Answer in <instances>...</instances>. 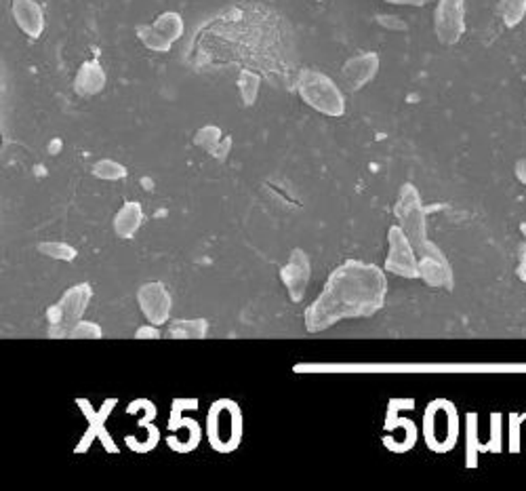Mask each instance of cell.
<instances>
[{"label": "cell", "instance_id": "23", "mask_svg": "<svg viewBox=\"0 0 526 491\" xmlns=\"http://www.w3.org/2000/svg\"><path fill=\"white\" fill-rule=\"evenodd\" d=\"M93 176L97 179H108V182H114V179L127 177V167L116 163L112 159H102L93 165Z\"/></svg>", "mask_w": 526, "mask_h": 491}, {"label": "cell", "instance_id": "10", "mask_svg": "<svg viewBox=\"0 0 526 491\" xmlns=\"http://www.w3.org/2000/svg\"><path fill=\"white\" fill-rule=\"evenodd\" d=\"M137 302H140L143 316L156 327L165 325L168 316H171L173 308L171 294H168V289L159 281H150L146 285H141L140 291H137Z\"/></svg>", "mask_w": 526, "mask_h": 491}, {"label": "cell", "instance_id": "3", "mask_svg": "<svg viewBox=\"0 0 526 491\" xmlns=\"http://www.w3.org/2000/svg\"><path fill=\"white\" fill-rule=\"evenodd\" d=\"M93 289L89 283H78L64 291L61 300L47 310L49 338H70L72 329L83 321V314L89 306Z\"/></svg>", "mask_w": 526, "mask_h": 491}, {"label": "cell", "instance_id": "7", "mask_svg": "<svg viewBox=\"0 0 526 491\" xmlns=\"http://www.w3.org/2000/svg\"><path fill=\"white\" fill-rule=\"evenodd\" d=\"M415 251L419 278H422L425 285H430V287H442L447 291L453 289V268H450L449 259L440 251V247L425 241Z\"/></svg>", "mask_w": 526, "mask_h": 491}, {"label": "cell", "instance_id": "8", "mask_svg": "<svg viewBox=\"0 0 526 491\" xmlns=\"http://www.w3.org/2000/svg\"><path fill=\"white\" fill-rule=\"evenodd\" d=\"M387 245H390V250H387L385 258V270L403 278H419L417 251L403 228H390V232H387Z\"/></svg>", "mask_w": 526, "mask_h": 491}, {"label": "cell", "instance_id": "20", "mask_svg": "<svg viewBox=\"0 0 526 491\" xmlns=\"http://www.w3.org/2000/svg\"><path fill=\"white\" fill-rule=\"evenodd\" d=\"M259 86L261 78L259 74H255L253 70H242L240 77H238V91H240L242 104L250 108L257 102V95H259Z\"/></svg>", "mask_w": 526, "mask_h": 491}, {"label": "cell", "instance_id": "28", "mask_svg": "<svg viewBox=\"0 0 526 491\" xmlns=\"http://www.w3.org/2000/svg\"><path fill=\"white\" fill-rule=\"evenodd\" d=\"M379 23L381 26H385V28H390V30H406V26L403 22L398 20V17H390V15H381L379 17Z\"/></svg>", "mask_w": 526, "mask_h": 491}, {"label": "cell", "instance_id": "11", "mask_svg": "<svg viewBox=\"0 0 526 491\" xmlns=\"http://www.w3.org/2000/svg\"><path fill=\"white\" fill-rule=\"evenodd\" d=\"M310 256L304 250H293L289 256V262L280 270V281L285 283L286 291H289L291 302H302L305 297L310 285Z\"/></svg>", "mask_w": 526, "mask_h": 491}, {"label": "cell", "instance_id": "24", "mask_svg": "<svg viewBox=\"0 0 526 491\" xmlns=\"http://www.w3.org/2000/svg\"><path fill=\"white\" fill-rule=\"evenodd\" d=\"M222 129L215 127V125H206L203 129H198V133L194 135V144L198 148H203L209 154H213L217 150V146L222 144Z\"/></svg>", "mask_w": 526, "mask_h": 491}, {"label": "cell", "instance_id": "19", "mask_svg": "<svg viewBox=\"0 0 526 491\" xmlns=\"http://www.w3.org/2000/svg\"><path fill=\"white\" fill-rule=\"evenodd\" d=\"M154 28L159 30L162 36H167V39L171 42L179 41L181 36H184V30H186L184 20H181V15L175 14V11H165V14H160L159 17H156Z\"/></svg>", "mask_w": 526, "mask_h": 491}, {"label": "cell", "instance_id": "32", "mask_svg": "<svg viewBox=\"0 0 526 491\" xmlns=\"http://www.w3.org/2000/svg\"><path fill=\"white\" fill-rule=\"evenodd\" d=\"M385 3H392V5H411V7H422V5L428 3V0H385Z\"/></svg>", "mask_w": 526, "mask_h": 491}, {"label": "cell", "instance_id": "2", "mask_svg": "<svg viewBox=\"0 0 526 491\" xmlns=\"http://www.w3.org/2000/svg\"><path fill=\"white\" fill-rule=\"evenodd\" d=\"M297 93L304 104L324 116L340 118L346 114V97L335 80L318 70H304L297 78Z\"/></svg>", "mask_w": 526, "mask_h": 491}, {"label": "cell", "instance_id": "33", "mask_svg": "<svg viewBox=\"0 0 526 491\" xmlns=\"http://www.w3.org/2000/svg\"><path fill=\"white\" fill-rule=\"evenodd\" d=\"M520 232L524 234V239H526V222L524 223H520Z\"/></svg>", "mask_w": 526, "mask_h": 491}, {"label": "cell", "instance_id": "6", "mask_svg": "<svg viewBox=\"0 0 526 491\" xmlns=\"http://www.w3.org/2000/svg\"><path fill=\"white\" fill-rule=\"evenodd\" d=\"M394 215L409 236L413 247H422L428 241V226H425V207L419 196V190L413 184H404L400 188L398 201L394 205Z\"/></svg>", "mask_w": 526, "mask_h": 491}, {"label": "cell", "instance_id": "12", "mask_svg": "<svg viewBox=\"0 0 526 491\" xmlns=\"http://www.w3.org/2000/svg\"><path fill=\"white\" fill-rule=\"evenodd\" d=\"M379 72V55L377 53H360L349 58L343 64V83L349 91H360L371 80L377 77Z\"/></svg>", "mask_w": 526, "mask_h": 491}, {"label": "cell", "instance_id": "17", "mask_svg": "<svg viewBox=\"0 0 526 491\" xmlns=\"http://www.w3.org/2000/svg\"><path fill=\"white\" fill-rule=\"evenodd\" d=\"M209 333V321L206 319H181L173 321L167 329V335L173 340H203Z\"/></svg>", "mask_w": 526, "mask_h": 491}, {"label": "cell", "instance_id": "4", "mask_svg": "<svg viewBox=\"0 0 526 491\" xmlns=\"http://www.w3.org/2000/svg\"><path fill=\"white\" fill-rule=\"evenodd\" d=\"M206 437L213 450L228 453L234 451L242 439V415L240 407L234 401L222 399L211 405L209 424H206Z\"/></svg>", "mask_w": 526, "mask_h": 491}, {"label": "cell", "instance_id": "9", "mask_svg": "<svg viewBox=\"0 0 526 491\" xmlns=\"http://www.w3.org/2000/svg\"><path fill=\"white\" fill-rule=\"evenodd\" d=\"M434 30L442 45H457L466 34V0H438Z\"/></svg>", "mask_w": 526, "mask_h": 491}, {"label": "cell", "instance_id": "18", "mask_svg": "<svg viewBox=\"0 0 526 491\" xmlns=\"http://www.w3.org/2000/svg\"><path fill=\"white\" fill-rule=\"evenodd\" d=\"M135 32H137V39H140L143 42V47H148L150 51H154V53H167V51H171V47H173V42L167 39V36H162L159 30L154 28V23H143V26H137L135 28Z\"/></svg>", "mask_w": 526, "mask_h": 491}, {"label": "cell", "instance_id": "15", "mask_svg": "<svg viewBox=\"0 0 526 491\" xmlns=\"http://www.w3.org/2000/svg\"><path fill=\"white\" fill-rule=\"evenodd\" d=\"M105 80H108V77H105L102 64L97 59H89L78 68L77 78H74V91L83 97L97 95V93L104 91Z\"/></svg>", "mask_w": 526, "mask_h": 491}, {"label": "cell", "instance_id": "16", "mask_svg": "<svg viewBox=\"0 0 526 491\" xmlns=\"http://www.w3.org/2000/svg\"><path fill=\"white\" fill-rule=\"evenodd\" d=\"M141 223H143L141 205L135 201H127L114 217V232L121 236V239H133L137 230L141 228Z\"/></svg>", "mask_w": 526, "mask_h": 491}, {"label": "cell", "instance_id": "31", "mask_svg": "<svg viewBox=\"0 0 526 491\" xmlns=\"http://www.w3.org/2000/svg\"><path fill=\"white\" fill-rule=\"evenodd\" d=\"M516 177L520 184L526 186V159H520L516 163Z\"/></svg>", "mask_w": 526, "mask_h": 491}, {"label": "cell", "instance_id": "5", "mask_svg": "<svg viewBox=\"0 0 526 491\" xmlns=\"http://www.w3.org/2000/svg\"><path fill=\"white\" fill-rule=\"evenodd\" d=\"M425 441L431 451H449L455 445L457 432H459V415L455 412L453 403L436 399L430 403L423 418Z\"/></svg>", "mask_w": 526, "mask_h": 491}, {"label": "cell", "instance_id": "22", "mask_svg": "<svg viewBox=\"0 0 526 491\" xmlns=\"http://www.w3.org/2000/svg\"><path fill=\"white\" fill-rule=\"evenodd\" d=\"M499 7L507 28H516L526 17V0H499Z\"/></svg>", "mask_w": 526, "mask_h": 491}, {"label": "cell", "instance_id": "1", "mask_svg": "<svg viewBox=\"0 0 526 491\" xmlns=\"http://www.w3.org/2000/svg\"><path fill=\"white\" fill-rule=\"evenodd\" d=\"M387 278L379 266L348 259L331 272L329 281L304 314L310 333L324 332L346 319H368L385 306Z\"/></svg>", "mask_w": 526, "mask_h": 491}, {"label": "cell", "instance_id": "27", "mask_svg": "<svg viewBox=\"0 0 526 491\" xmlns=\"http://www.w3.org/2000/svg\"><path fill=\"white\" fill-rule=\"evenodd\" d=\"M137 340H159L160 338V332L156 329V325H150V327H140V332L135 333Z\"/></svg>", "mask_w": 526, "mask_h": 491}, {"label": "cell", "instance_id": "30", "mask_svg": "<svg viewBox=\"0 0 526 491\" xmlns=\"http://www.w3.org/2000/svg\"><path fill=\"white\" fill-rule=\"evenodd\" d=\"M230 146H231V138H225V144L222 141V144L217 146V150L213 152V157L219 159V160H223L225 157H228V152H230Z\"/></svg>", "mask_w": 526, "mask_h": 491}, {"label": "cell", "instance_id": "13", "mask_svg": "<svg viewBox=\"0 0 526 491\" xmlns=\"http://www.w3.org/2000/svg\"><path fill=\"white\" fill-rule=\"evenodd\" d=\"M11 14L17 28L30 39H41L45 32V14L36 0H11Z\"/></svg>", "mask_w": 526, "mask_h": 491}, {"label": "cell", "instance_id": "21", "mask_svg": "<svg viewBox=\"0 0 526 491\" xmlns=\"http://www.w3.org/2000/svg\"><path fill=\"white\" fill-rule=\"evenodd\" d=\"M39 253L42 256L51 258V259H61V262H72V259H77V250H74L72 245H68V242H59V241H45L39 245Z\"/></svg>", "mask_w": 526, "mask_h": 491}, {"label": "cell", "instance_id": "29", "mask_svg": "<svg viewBox=\"0 0 526 491\" xmlns=\"http://www.w3.org/2000/svg\"><path fill=\"white\" fill-rule=\"evenodd\" d=\"M518 278L526 283V242L520 247V262H518Z\"/></svg>", "mask_w": 526, "mask_h": 491}, {"label": "cell", "instance_id": "25", "mask_svg": "<svg viewBox=\"0 0 526 491\" xmlns=\"http://www.w3.org/2000/svg\"><path fill=\"white\" fill-rule=\"evenodd\" d=\"M102 327L93 321H80L77 327L72 329L70 338L74 340H99L102 338Z\"/></svg>", "mask_w": 526, "mask_h": 491}, {"label": "cell", "instance_id": "26", "mask_svg": "<svg viewBox=\"0 0 526 491\" xmlns=\"http://www.w3.org/2000/svg\"><path fill=\"white\" fill-rule=\"evenodd\" d=\"M478 420L474 414H467V466H474L476 464V456H474V432H476V426L474 422Z\"/></svg>", "mask_w": 526, "mask_h": 491}, {"label": "cell", "instance_id": "14", "mask_svg": "<svg viewBox=\"0 0 526 491\" xmlns=\"http://www.w3.org/2000/svg\"><path fill=\"white\" fill-rule=\"evenodd\" d=\"M78 405L85 409V415L86 418H89V422H91V428H89V432L85 434V439L80 441V445L77 447V453H83V451H86V447L91 445V441L95 439V437H99L104 441V447L108 451H112V453H116L118 450L114 447V443H112V439H110V434L104 431V422L108 420V415H110V409L116 405V399H110L108 403H105V405L102 407V412H93V407H91V403H86L85 399H78Z\"/></svg>", "mask_w": 526, "mask_h": 491}]
</instances>
